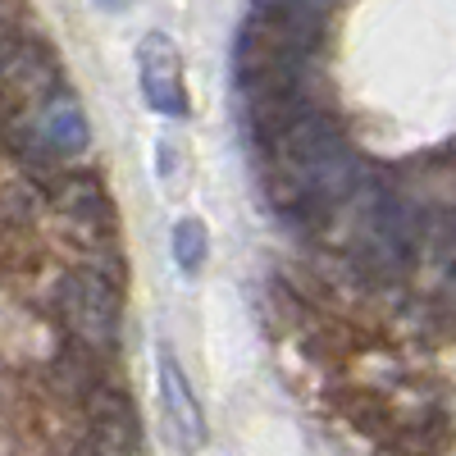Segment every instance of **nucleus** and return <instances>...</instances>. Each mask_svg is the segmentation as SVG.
Listing matches in <instances>:
<instances>
[{
	"label": "nucleus",
	"instance_id": "1",
	"mask_svg": "<svg viewBox=\"0 0 456 456\" xmlns=\"http://www.w3.org/2000/svg\"><path fill=\"white\" fill-rule=\"evenodd\" d=\"M55 315L64 320L69 338L87 342L96 352H110L119 342V279H110L105 270L78 265L55 283Z\"/></svg>",
	"mask_w": 456,
	"mask_h": 456
},
{
	"label": "nucleus",
	"instance_id": "2",
	"mask_svg": "<svg viewBox=\"0 0 456 456\" xmlns=\"http://www.w3.org/2000/svg\"><path fill=\"white\" fill-rule=\"evenodd\" d=\"M415 242H420V215L415 206L388 187H370L365 210H361V260L374 274H406V265L415 256Z\"/></svg>",
	"mask_w": 456,
	"mask_h": 456
},
{
	"label": "nucleus",
	"instance_id": "3",
	"mask_svg": "<svg viewBox=\"0 0 456 456\" xmlns=\"http://www.w3.org/2000/svg\"><path fill=\"white\" fill-rule=\"evenodd\" d=\"M60 92V64L42 37H23L14 23L5 32V96L14 105H42L46 96Z\"/></svg>",
	"mask_w": 456,
	"mask_h": 456
},
{
	"label": "nucleus",
	"instance_id": "4",
	"mask_svg": "<svg viewBox=\"0 0 456 456\" xmlns=\"http://www.w3.org/2000/svg\"><path fill=\"white\" fill-rule=\"evenodd\" d=\"M137 78L146 105L165 114V119H183L187 114V83H183V55L165 32H146L137 46Z\"/></svg>",
	"mask_w": 456,
	"mask_h": 456
},
{
	"label": "nucleus",
	"instance_id": "5",
	"mask_svg": "<svg viewBox=\"0 0 456 456\" xmlns=\"http://www.w3.org/2000/svg\"><path fill=\"white\" fill-rule=\"evenodd\" d=\"M32 128L42 137V146L51 156H83L92 128H87V114L78 105V96H69L64 87L55 96H46L42 105H32Z\"/></svg>",
	"mask_w": 456,
	"mask_h": 456
},
{
	"label": "nucleus",
	"instance_id": "6",
	"mask_svg": "<svg viewBox=\"0 0 456 456\" xmlns=\"http://www.w3.org/2000/svg\"><path fill=\"white\" fill-rule=\"evenodd\" d=\"M55 210L69 219V228L78 238L105 242L114 233V206L101 192L96 178H64V183H55Z\"/></svg>",
	"mask_w": 456,
	"mask_h": 456
},
{
	"label": "nucleus",
	"instance_id": "7",
	"mask_svg": "<svg viewBox=\"0 0 456 456\" xmlns=\"http://www.w3.org/2000/svg\"><path fill=\"white\" fill-rule=\"evenodd\" d=\"M156 370H160V402H165V415H169L174 434L187 447H201L206 443V415H201V402H197L192 384H187V374H183V365L174 361L169 347H160Z\"/></svg>",
	"mask_w": 456,
	"mask_h": 456
},
{
	"label": "nucleus",
	"instance_id": "8",
	"mask_svg": "<svg viewBox=\"0 0 456 456\" xmlns=\"http://www.w3.org/2000/svg\"><path fill=\"white\" fill-rule=\"evenodd\" d=\"M206 251H210L206 224H201V219H192V215L178 219V224H174V260H178V270H183V274H201Z\"/></svg>",
	"mask_w": 456,
	"mask_h": 456
},
{
	"label": "nucleus",
	"instance_id": "9",
	"mask_svg": "<svg viewBox=\"0 0 456 456\" xmlns=\"http://www.w3.org/2000/svg\"><path fill=\"white\" fill-rule=\"evenodd\" d=\"M434 256H438V265H443V270L456 279V210H452V215H443V224H438Z\"/></svg>",
	"mask_w": 456,
	"mask_h": 456
},
{
	"label": "nucleus",
	"instance_id": "10",
	"mask_svg": "<svg viewBox=\"0 0 456 456\" xmlns=\"http://www.w3.org/2000/svg\"><path fill=\"white\" fill-rule=\"evenodd\" d=\"M101 10H124V5H133V0H96Z\"/></svg>",
	"mask_w": 456,
	"mask_h": 456
},
{
	"label": "nucleus",
	"instance_id": "11",
	"mask_svg": "<svg viewBox=\"0 0 456 456\" xmlns=\"http://www.w3.org/2000/svg\"><path fill=\"white\" fill-rule=\"evenodd\" d=\"M256 5H260V0H256Z\"/></svg>",
	"mask_w": 456,
	"mask_h": 456
}]
</instances>
